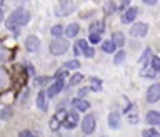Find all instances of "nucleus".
Returning a JSON list of instances; mask_svg holds the SVG:
<instances>
[{"label":"nucleus","instance_id":"nucleus-1","mask_svg":"<svg viewBox=\"0 0 160 137\" xmlns=\"http://www.w3.org/2000/svg\"><path fill=\"white\" fill-rule=\"evenodd\" d=\"M28 22H30L28 10H25V8H15L13 12L10 13V17L7 18L5 25H7L8 30H17L20 27H23V25H27Z\"/></svg>","mask_w":160,"mask_h":137},{"label":"nucleus","instance_id":"nucleus-2","mask_svg":"<svg viewBox=\"0 0 160 137\" xmlns=\"http://www.w3.org/2000/svg\"><path fill=\"white\" fill-rule=\"evenodd\" d=\"M68 50V40H63L57 37L55 40H52V44H50V54L52 55H63L65 52Z\"/></svg>","mask_w":160,"mask_h":137},{"label":"nucleus","instance_id":"nucleus-3","mask_svg":"<svg viewBox=\"0 0 160 137\" xmlns=\"http://www.w3.org/2000/svg\"><path fill=\"white\" fill-rule=\"evenodd\" d=\"M95 127H97V122H95V117H93V115H92V114L85 115V119L82 120V130H83V134H85V135L93 134Z\"/></svg>","mask_w":160,"mask_h":137},{"label":"nucleus","instance_id":"nucleus-4","mask_svg":"<svg viewBox=\"0 0 160 137\" xmlns=\"http://www.w3.org/2000/svg\"><path fill=\"white\" fill-rule=\"evenodd\" d=\"M145 97H147V102H150V104H155L157 100H160V84H152L150 85V87L147 89Z\"/></svg>","mask_w":160,"mask_h":137},{"label":"nucleus","instance_id":"nucleus-5","mask_svg":"<svg viewBox=\"0 0 160 137\" xmlns=\"http://www.w3.org/2000/svg\"><path fill=\"white\" fill-rule=\"evenodd\" d=\"M65 87V84H63V79H55L53 80V84L48 87L47 90V97H55V95H58L60 92H62V89Z\"/></svg>","mask_w":160,"mask_h":137},{"label":"nucleus","instance_id":"nucleus-6","mask_svg":"<svg viewBox=\"0 0 160 137\" xmlns=\"http://www.w3.org/2000/svg\"><path fill=\"white\" fill-rule=\"evenodd\" d=\"M147 24H142V22H137V24H133L132 25V29H130V35L132 37H143L145 34H147Z\"/></svg>","mask_w":160,"mask_h":137},{"label":"nucleus","instance_id":"nucleus-7","mask_svg":"<svg viewBox=\"0 0 160 137\" xmlns=\"http://www.w3.org/2000/svg\"><path fill=\"white\" fill-rule=\"evenodd\" d=\"M137 15H138V7H130L122 13V22L123 24H132Z\"/></svg>","mask_w":160,"mask_h":137},{"label":"nucleus","instance_id":"nucleus-8","mask_svg":"<svg viewBox=\"0 0 160 137\" xmlns=\"http://www.w3.org/2000/svg\"><path fill=\"white\" fill-rule=\"evenodd\" d=\"M25 49H27L28 52H37L40 49V40L35 37V35H28V37L25 39Z\"/></svg>","mask_w":160,"mask_h":137},{"label":"nucleus","instance_id":"nucleus-9","mask_svg":"<svg viewBox=\"0 0 160 137\" xmlns=\"http://www.w3.org/2000/svg\"><path fill=\"white\" fill-rule=\"evenodd\" d=\"M77 124H78L77 112H67V119H65V122H63L65 127H67V129H73V127H77Z\"/></svg>","mask_w":160,"mask_h":137},{"label":"nucleus","instance_id":"nucleus-10","mask_svg":"<svg viewBox=\"0 0 160 137\" xmlns=\"http://www.w3.org/2000/svg\"><path fill=\"white\" fill-rule=\"evenodd\" d=\"M145 120H147V124H150V125H160V112L150 110V112H147V115H145Z\"/></svg>","mask_w":160,"mask_h":137},{"label":"nucleus","instance_id":"nucleus-11","mask_svg":"<svg viewBox=\"0 0 160 137\" xmlns=\"http://www.w3.org/2000/svg\"><path fill=\"white\" fill-rule=\"evenodd\" d=\"M72 105L75 107V110H80V112H85V110H88V107H90V104L85 99H82V97L73 99L72 100Z\"/></svg>","mask_w":160,"mask_h":137},{"label":"nucleus","instance_id":"nucleus-12","mask_svg":"<svg viewBox=\"0 0 160 137\" xmlns=\"http://www.w3.org/2000/svg\"><path fill=\"white\" fill-rule=\"evenodd\" d=\"M35 102H37V107L40 109V110H47V92H42V90H40V94L37 95V100H35Z\"/></svg>","mask_w":160,"mask_h":137},{"label":"nucleus","instance_id":"nucleus-13","mask_svg":"<svg viewBox=\"0 0 160 137\" xmlns=\"http://www.w3.org/2000/svg\"><path fill=\"white\" fill-rule=\"evenodd\" d=\"M8 84H10V77H8L7 70L0 67V90L7 89V87H8Z\"/></svg>","mask_w":160,"mask_h":137},{"label":"nucleus","instance_id":"nucleus-14","mask_svg":"<svg viewBox=\"0 0 160 137\" xmlns=\"http://www.w3.org/2000/svg\"><path fill=\"white\" fill-rule=\"evenodd\" d=\"M78 30H80L78 24H70V25H67V29L63 30V34L67 35L68 39H72V37H75V35L78 34Z\"/></svg>","mask_w":160,"mask_h":137},{"label":"nucleus","instance_id":"nucleus-15","mask_svg":"<svg viewBox=\"0 0 160 137\" xmlns=\"http://www.w3.org/2000/svg\"><path fill=\"white\" fill-rule=\"evenodd\" d=\"M87 40H77V44H75V47H73V52L75 55H80V54H85V50H87Z\"/></svg>","mask_w":160,"mask_h":137},{"label":"nucleus","instance_id":"nucleus-16","mask_svg":"<svg viewBox=\"0 0 160 137\" xmlns=\"http://www.w3.org/2000/svg\"><path fill=\"white\" fill-rule=\"evenodd\" d=\"M108 125L112 129H118L120 127V115L117 112H112L108 115Z\"/></svg>","mask_w":160,"mask_h":137},{"label":"nucleus","instance_id":"nucleus-17","mask_svg":"<svg viewBox=\"0 0 160 137\" xmlns=\"http://www.w3.org/2000/svg\"><path fill=\"white\" fill-rule=\"evenodd\" d=\"M155 74H157V70H155V69L152 67V65H150V67H147V65H145V67L140 69V75H142V77L153 79V77H155Z\"/></svg>","mask_w":160,"mask_h":137},{"label":"nucleus","instance_id":"nucleus-18","mask_svg":"<svg viewBox=\"0 0 160 137\" xmlns=\"http://www.w3.org/2000/svg\"><path fill=\"white\" fill-rule=\"evenodd\" d=\"M115 49H117V45L113 44V40H103L102 42V50L105 54H113Z\"/></svg>","mask_w":160,"mask_h":137},{"label":"nucleus","instance_id":"nucleus-19","mask_svg":"<svg viewBox=\"0 0 160 137\" xmlns=\"http://www.w3.org/2000/svg\"><path fill=\"white\" fill-rule=\"evenodd\" d=\"M112 40H113V44L117 45V47H123V44H125V35H123L122 32H113Z\"/></svg>","mask_w":160,"mask_h":137},{"label":"nucleus","instance_id":"nucleus-20","mask_svg":"<svg viewBox=\"0 0 160 137\" xmlns=\"http://www.w3.org/2000/svg\"><path fill=\"white\" fill-rule=\"evenodd\" d=\"M103 32V22L102 20H97L90 25V34H102Z\"/></svg>","mask_w":160,"mask_h":137},{"label":"nucleus","instance_id":"nucleus-21","mask_svg":"<svg viewBox=\"0 0 160 137\" xmlns=\"http://www.w3.org/2000/svg\"><path fill=\"white\" fill-rule=\"evenodd\" d=\"M80 67V62H78V60H68V62H65L63 64V69L65 70H77Z\"/></svg>","mask_w":160,"mask_h":137},{"label":"nucleus","instance_id":"nucleus-22","mask_svg":"<svg viewBox=\"0 0 160 137\" xmlns=\"http://www.w3.org/2000/svg\"><path fill=\"white\" fill-rule=\"evenodd\" d=\"M12 114H13L12 107H3L2 110H0V119H2V120H7Z\"/></svg>","mask_w":160,"mask_h":137},{"label":"nucleus","instance_id":"nucleus-23","mask_svg":"<svg viewBox=\"0 0 160 137\" xmlns=\"http://www.w3.org/2000/svg\"><path fill=\"white\" fill-rule=\"evenodd\" d=\"M125 57H127V54L123 52V50H120L118 54H115V57H113V64L115 65H118V64H122L123 60H125Z\"/></svg>","mask_w":160,"mask_h":137},{"label":"nucleus","instance_id":"nucleus-24","mask_svg":"<svg viewBox=\"0 0 160 137\" xmlns=\"http://www.w3.org/2000/svg\"><path fill=\"white\" fill-rule=\"evenodd\" d=\"M60 125H62V122H60V120H58V119L53 115V117L50 119V129H52L53 132H57V130L60 129Z\"/></svg>","mask_w":160,"mask_h":137},{"label":"nucleus","instance_id":"nucleus-25","mask_svg":"<svg viewBox=\"0 0 160 137\" xmlns=\"http://www.w3.org/2000/svg\"><path fill=\"white\" fill-rule=\"evenodd\" d=\"M50 80H52V77H47V75H42V77H37V79H35V84L42 87V85H47V84L50 82Z\"/></svg>","mask_w":160,"mask_h":137},{"label":"nucleus","instance_id":"nucleus-26","mask_svg":"<svg viewBox=\"0 0 160 137\" xmlns=\"http://www.w3.org/2000/svg\"><path fill=\"white\" fill-rule=\"evenodd\" d=\"M63 27H62V25H55V27H52V30H50V32H52V35H53V37H60V35H62L63 34Z\"/></svg>","mask_w":160,"mask_h":137},{"label":"nucleus","instance_id":"nucleus-27","mask_svg":"<svg viewBox=\"0 0 160 137\" xmlns=\"http://www.w3.org/2000/svg\"><path fill=\"white\" fill-rule=\"evenodd\" d=\"M7 59H8V50L5 49L2 44H0V64H2V62H5Z\"/></svg>","mask_w":160,"mask_h":137},{"label":"nucleus","instance_id":"nucleus-28","mask_svg":"<svg viewBox=\"0 0 160 137\" xmlns=\"http://www.w3.org/2000/svg\"><path fill=\"white\" fill-rule=\"evenodd\" d=\"M82 80H83V75H82V74H75L73 77L70 79L68 84H70V85H78L80 82H82Z\"/></svg>","mask_w":160,"mask_h":137},{"label":"nucleus","instance_id":"nucleus-29","mask_svg":"<svg viewBox=\"0 0 160 137\" xmlns=\"http://www.w3.org/2000/svg\"><path fill=\"white\" fill-rule=\"evenodd\" d=\"M90 80H92V87H90V89H93V90H100V89H102V80H100V79L92 77Z\"/></svg>","mask_w":160,"mask_h":137},{"label":"nucleus","instance_id":"nucleus-30","mask_svg":"<svg viewBox=\"0 0 160 137\" xmlns=\"http://www.w3.org/2000/svg\"><path fill=\"white\" fill-rule=\"evenodd\" d=\"M143 137H160V134L155 129H148V130H143Z\"/></svg>","mask_w":160,"mask_h":137},{"label":"nucleus","instance_id":"nucleus-31","mask_svg":"<svg viewBox=\"0 0 160 137\" xmlns=\"http://www.w3.org/2000/svg\"><path fill=\"white\" fill-rule=\"evenodd\" d=\"M103 10H105V13H113V10H115V3L113 2H108V3H105V7H103Z\"/></svg>","mask_w":160,"mask_h":137},{"label":"nucleus","instance_id":"nucleus-32","mask_svg":"<svg viewBox=\"0 0 160 137\" xmlns=\"http://www.w3.org/2000/svg\"><path fill=\"white\" fill-rule=\"evenodd\" d=\"M88 40H90V42H92V44H98L100 40H102V37H100V34H90Z\"/></svg>","mask_w":160,"mask_h":137},{"label":"nucleus","instance_id":"nucleus-33","mask_svg":"<svg viewBox=\"0 0 160 137\" xmlns=\"http://www.w3.org/2000/svg\"><path fill=\"white\" fill-rule=\"evenodd\" d=\"M152 67L157 70V72H160V57H153L152 59Z\"/></svg>","mask_w":160,"mask_h":137},{"label":"nucleus","instance_id":"nucleus-34","mask_svg":"<svg viewBox=\"0 0 160 137\" xmlns=\"http://www.w3.org/2000/svg\"><path fill=\"white\" fill-rule=\"evenodd\" d=\"M85 57H88V59H92L93 57V55H95V50L92 49V47H87V50H85Z\"/></svg>","mask_w":160,"mask_h":137},{"label":"nucleus","instance_id":"nucleus-35","mask_svg":"<svg viewBox=\"0 0 160 137\" xmlns=\"http://www.w3.org/2000/svg\"><path fill=\"white\" fill-rule=\"evenodd\" d=\"M88 90H90L88 87H83V89H80V90H78V97H85V95L88 94Z\"/></svg>","mask_w":160,"mask_h":137},{"label":"nucleus","instance_id":"nucleus-36","mask_svg":"<svg viewBox=\"0 0 160 137\" xmlns=\"http://www.w3.org/2000/svg\"><path fill=\"white\" fill-rule=\"evenodd\" d=\"M32 135H33V134L30 132V130H23V132L18 134V137H32Z\"/></svg>","mask_w":160,"mask_h":137},{"label":"nucleus","instance_id":"nucleus-37","mask_svg":"<svg viewBox=\"0 0 160 137\" xmlns=\"http://www.w3.org/2000/svg\"><path fill=\"white\" fill-rule=\"evenodd\" d=\"M128 2H130V0H120V10H123L125 7H127Z\"/></svg>","mask_w":160,"mask_h":137},{"label":"nucleus","instance_id":"nucleus-38","mask_svg":"<svg viewBox=\"0 0 160 137\" xmlns=\"http://www.w3.org/2000/svg\"><path fill=\"white\" fill-rule=\"evenodd\" d=\"M142 2H143L145 5H150V7H152V5L157 3V0H142Z\"/></svg>","mask_w":160,"mask_h":137},{"label":"nucleus","instance_id":"nucleus-39","mask_svg":"<svg viewBox=\"0 0 160 137\" xmlns=\"http://www.w3.org/2000/svg\"><path fill=\"white\" fill-rule=\"evenodd\" d=\"M150 54H152V50H150V49H147V50H145V52H143V55H142V59H140V60H143V59H147L148 57V55Z\"/></svg>","mask_w":160,"mask_h":137},{"label":"nucleus","instance_id":"nucleus-40","mask_svg":"<svg viewBox=\"0 0 160 137\" xmlns=\"http://www.w3.org/2000/svg\"><path fill=\"white\" fill-rule=\"evenodd\" d=\"M2 20H3V12L0 10V22H2Z\"/></svg>","mask_w":160,"mask_h":137},{"label":"nucleus","instance_id":"nucleus-41","mask_svg":"<svg viewBox=\"0 0 160 137\" xmlns=\"http://www.w3.org/2000/svg\"><path fill=\"white\" fill-rule=\"evenodd\" d=\"M2 7H3V0H0V10H2Z\"/></svg>","mask_w":160,"mask_h":137}]
</instances>
